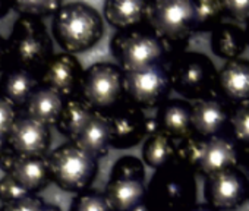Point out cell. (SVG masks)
<instances>
[{"label": "cell", "instance_id": "obj_2", "mask_svg": "<svg viewBox=\"0 0 249 211\" xmlns=\"http://www.w3.org/2000/svg\"><path fill=\"white\" fill-rule=\"evenodd\" d=\"M148 193L159 211H189L196 199L195 172L175 158L156 172Z\"/></svg>", "mask_w": 249, "mask_h": 211}, {"label": "cell", "instance_id": "obj_29", "mask_svg": "<svg viewBox=\"0 0 249 211\" xmlns=\"http://www.w3.org/2000/svg\"><path fill=\"white\" fill-rule=\"evenodd\" d=\"M12 9L18 11L21 15L28 18H40L50 14H56L57 9L63 5L57 0H31V2H15L11 3Z\"/></svg>", "mask_w": 249, "mask_h": 211}, {"label": "cell", "instance_id": "obj_8", "mask_svg": "<svg viewBox=\"0 0 249 211\" xmlns=\"http://www.w3.org/2000/svg\"><path fill=\"white\" fill-rule=\"evenodd\" d=\"M147 18L163 43H179L195 31L194 3L189 0H156L148 3Z\"/></svg>", "mask_w": 249, "mask_h": 211}, {"label": "cell", "instance_id": "obj_36", "mask_svg": "<svg viewBox=\"0 0 249 211\" xmlns=\"http://www.w3.org/2000/svg\"><path fill=\"white\" fill-rule=\"evenodd\" d=\"M11 9H12V5H11V3L0 2V19H3V18L9 14Z\"/></svg>", "mask_w": 249, "mask_h": 211}, {"label": "cell", "instance_id": "obj_4", "mask_svg": "<svg viewBox=\"0 0 249 211\" xmlns=\"http://www.w3.org/2000/svg\"><path fill=\"white\" fill-rule=\"evenodd\" d=\"M8 54L17 68L30 72L43 68L52 54V41L44 25L37 18H21L8 41Z\"/></svg>", "mask_w": 249, "mask_h": 211}, {"label": "cell", "instance_id": "obj_32", "mask_svg": "<svg viewBox=\"0 0 249 211\" xmlns=\"http://www.w3.org/2000/svg\"><path fill=\"white\" fill-rule=\"evenodd\" d=\"M15 121H17L15 107L3 97H0V137L2 138L8 137Z\"/></svg>", "mask_w": 249, "mask_h": 211}, {"label": "cell", "instance_id": "obj_43", "mask_svg": "<svg viewBox=\"0 0 249 211\" xmlns=\"http://www.w3.org/2000/svg\"><path fill=\"white\" fill-rule=\"evenodd\" d=\"M0 211H6V210H5V207H2V208H0Z\"/></svg>", "mask_w": 249, "mask_h": 211}, {"label": "cell", "instance_id": "obj_1", "mask_svg": "<svg viewBox=\"0 0 249 211\" xmlns=\"http://www.w3.org/2000/svg\"><path fill=\"white\" fill-rule=\"evenodd\" d=\"M103 33L104 24L100 14L85 3L62 5L53 15L52 34L68 54L92 49Z\"/></svg>", "mask_w": 249, "mask_h": 211}, {"label": "cell", "instance_id": "obj_9", "mask_svg": "<svg viewBox=\"0 0 249 211\" xmlns=\"http://www.w3.org/2000/svg\"><path fill=\"white\" fill-rule=\"evenodd\" d=\"M79 88L84 101L94 112L110 109L122 97L123 72L110 63H95L82 73Z\"/></svg>", "mask_w": 249, "mask_h": 211}, {"label": "cell", "instance_id": "obj_25", "mask_svg": "<svg viewBox=\"0 0 249 211\" xmlns=\"http://www.w3.org/2000/svg\"><path fill=\"white\" fill-rule=\"evenodd\" d=\"M94 113L95 112L84 100L72 98V100L65 101L63 109L60 112V116H59V121L56 125L59 126V131L65 137L75 141V138L88 125V122L91 121Z\"/></svg>", "mask_w": 249, "mask_h": 211}, {"label": "cell", "instance_id": "obj_15", "mask_svg": "<svg viewBox=\"0 0 249 211\" xmlns=\"http://www.w3.org/2000/svg\"><path fill=\"white\" fill-rule=\"evenodd\" d=\"M237 163L239 153L234 142L223 135H217L204 140L202 153L196 164L195 173H201L208 177L226 169L237 167Z\"/></svg>", "mask_w": 249, "mask_h": 211}, {"label": "cell", "instance_id": "obj_14", "mask_svg": "<svg viewBox=\"0 0 249 211\" xmlns=\"http://www.w3.org/2000/svg\"><path fill=\"white\" fill-rule=\"evenodd\" d=\"M82 73L84 70L73 56L60 53L50 57L43 66L41 81L44 87L56 91L63 97L73 94L79 88Z\"/></svg>", "mask_w": 249, "mask_h": 211}, {"label": "cell", "instance_id": "obj_16", "mask_svg": "<svg viewBox=\"0 0 249 211\" xmlns=\"http://www.w3.org/2000/svg\"><path fill=\"white\" fill-rule=\"evenodd\" d=\"M229 123V109L217 98L199 100L191 107V126L196 137L208 140L221 135Z\"/></svg>", "mask_w": 249, "mask_h": 211}, {"label": "cell", "instance_id": "obj_19", "mask_svg": "<svg viewBox=\"0 0 249 211\" xmlns=\"http://www.w3.org/2000/svg\"><path fill=\"white\" fill-rule=\"evenodd\" d=\"M27 104V116L33 121H37L46 126L54 125L59 121L60 112L63 109V97L56 91L43 87L34 89Z\"/></svg>", "mask_w": 249, "mask_h": 211}, {"label": "cell", "instance_id": "obj_30", "mask_svg": "<svg viewBox=\"0 0 249 211\" xmlns=\"http://www.w3.org/2000/svg\"><path fill=\"white\" fill-rule=\"evenodd\" d=\"M71 211H113L100 193H81L71 205Z\"/></svg>", "mask_w": 249, "mask_h": 211}, {"label": "cell", "instance_id": "obj_10", "mask_svg": "<svg viewBox=\"0 0 249 211\" xmlns=\"http://www.w3.org/2000/svg\"><path fill=\"white\" fill-rule=\"evenodd\" d=\"M170 88L169 72L163 63L140 72H123V89L137 107L161 104Z\"/></svg>", "mask_w": 249, "mask_h": 211}, {"label": "cell", "instance_id": "obj_33", "mask_svg": "<svg viewBox=\"0 0 249 211\" xmlns=\"http://www.w3.org/2000/svg\"><path fill=\"white\" fill-rule=\"evenodd\" d=\"M223 11L224 15L246 22L249 19V0H227L223 2Z\"/></svg>", "mask_w": 249, "mask_h": 211}, {"label": "cell", "instance_id": "obj_17", "mask_svg": "<svg viewBox=\"0 0 249 211\" xmlns=\"http://www.w3.org/2000/svg\"><path fill=\"white\" fill-rule=\"evenodd\" d=\"M217 89L234 103L249 101V62L229 60L217 72Z\"/></svg>", "mask_w": 249, "mask_h": 211}, {"label": "cell", "instance_id": "obj_39", "mask_svg": "<svg viewBox=\"0 0 249 211\" xmlns=\"http://www.w3.org/2000/svg\"><path fill=\"white\" fill-rule=\"evenodd\" d=\"M41 211H62V210L56 205H43Z\"/></svg>", "mask_w": 249, "mask_h": 211}, {"label": "cell", "instance_id": "obj_31", "mask_svg": "<svg viewBox=\"0 0 249 211\" xmlns=\"http://www.w3.org/2000/svg\"><path fill=\"white\" fill-rule=\"evenodd\" d=\"M28 195H30V192L27 189H24L11 176L6 175L2 180H0V201H2L5 205L17 202Z\"/></svg>", "mask_w": 249, "mask_h": 211}, {"label": "cell", "instance_id": "obj_42", "mask_svg": "<svg viewBox=\"0 0 249 211\" xmlns=\"http://www.w3.org/2000/svg\"><path fill=\"white\" fill-rule=\"evenodd\" d=\"M243 31H245V37H246V44H249V19L246 21V28Z\"/></svg>", "mask_w": 249, "mask_h": 211}, {"label": "cell", "instance_id": "obj_41", "mask_svg": "<svg viewBox=\"0 0 249 211\" xmlns=\"http://www.w3.org/2000/svg\"><path fill=\"white\" fill-rule=\"evenodd\" d=\"M245 167H246V179H248V183H249V151H246V158H245Z\"/></svg>", "mask_w": 249, "mask_h": 211}, {"label": "cell", "instance_id": "obj_11", "mask_svg": "<svg viewBox=\"0 0 249 211\" xmlns=\"http://www.w3.org/2000/svg\"><path fill=\"white\" fill-rule=\"evenodd\" d=\"M249 183L246 176L237 169H226L205 180L207 204L215 210H233L248 198Z\"/></svg>", "mask_w": 249, "mask_h": 211}, {"label": "cell", "instance_id": "obj_26", "mask_svg": "<svg viewBox=\"0 0 249 211\" xmlns=\"http://www.w3.org/2000/svg\"><path fill=\"white\" fill-rule=\"evenodd\" d=\"M176 157V145L170 137L156 132L148 137L142 147V160L151 169H161Z\"/></svg>", "mask_w": 249, "mask_h": 211}, {"label": "cell", "instance_id": "obj_24", "mask_svg": "<svg viewBox=\"0 0 249 211\" xmlns=\"http://www.w3.org/2000/svg\"><path fill=\"white\" fill-rule=\"evenodd\" d=\"M36 78L30 70L14 68L8 70L0 79V97L9 101L14 107L22 106L34 92Z\"/></svg>", "mask_w": 249, "mask_h": 211}, {"label": "cell", "instance_id": "obj_7", "mask_svg": "<svg viewBox=\"0 0 249 211\" xmlns=\"http://www.w3.org/2000/svg\"><path fill=\"white\" fill-rule=\"evenodd\" d=\"M144 175L142 163L138 158L123 157L117 160L104 193L113 211H129L144 201L147 195Z\"/></svg>", "mask_w": 249, "mask_h": 211}, {"label": "cell", "instance_id": "obj_34", "mask_svg": "<svg viewBox=\"0 0 249 211\" xmlns=\"http://www.w3.org/2000/svg\"><path fill=\"white\" fill-rule=\"evenodd\" d=\"M43 202L38 199V198H34L31 195L17 201V202H12V204H8L5 205V210L6 211H41L43 208Z\"/></svg>", "mask_w": 249, "mask_h": 211}, {"label": "cell", "instance_id": "obj_40", "mask_svg": "<svg viewBox=\"0 0 249 211\" xmlns=\"http://www.w3.org/2000/svg\"><path fill=\"white\" fill-rule=\"evenodd\" d=\"M5 148H6V138L0 137V156L5 153Z\"/></svg>", "mask_w": 249, "mask_h": 211}, {"label": "cell", "instance_id": "obj_44", "mask_svg": "<svg viewBox=\"0 0 249 211\" xmlns=\"http://www.w3.org/2000/svg\"><path fill=\"white\" fill-rule=\"evenodd\" d=\"M248 199H249V189H248Z\"/></svg>", "mask_w": 249, "mask_h": 211}, {"label": "cell", "instance_id": "obj_35", "mask_svg": "<svg viewBox=\"0 0 249 211\" xmlns=\"http://www.w3.org/2000/svg\"><path fill=\"white\" fill-rule=\"evenodd\" d=\"M6 57H8V43L0 37V69H2Z\"/></svg>", "mask_w": 249, "mask_h": 211}, {"label": "cell", "instance_id": "obj_28", "mask_svg": "<svg viewBox=\"0 0 249 211\" xmlns=\"http://www.w3.org/2000/svg\"><path fill=\"white\" fill-rule=\"evenodd\" d=\"M234 141L249 151V101L237 104L229 118Z\"/></svg>", "mask_w": 249, "mask_h": 211}, {"label": "cell", "instance_id": "obj_38", "mask_svg": "<svg viewBox=\"0 0 249 211\" xmlns=\"http://www.w3.org/2000/svg\"><path fill=\"white\" fill-rule=\"evenodd\" d=\"M129 211H153V207H151L148 202L142 201V202H140L138 205H135L134 208H131Z\"/></svg>", "mask_w": 249, "mask_h": 211}, {"label": "cell", "instance_id": "obj_22", "mask_svg": "<svg viewBox=\"0 0 249 211\" xmlns=\"http://www.w3.org/2000/svg\"><path fill=\"white\" fill-rule=\"evenodd\" d=\"M245 31L236 24H220L213 30L211 49L215 56L234 60L242 56L246 49Z\"/></svg>", "mask_w": 249, "mask_h": 211}, {"label": "cell", "instance_id": "obj_20", "mask_svg": "<svg viewBox=\"0 0 249 211\" xmlns=\"http://www.w3.org/2000/svg\"><path fill=\"white\" fill-rule=\"evenodd\" d=\"M147 8L144 0H108L104 3V17L111 27L128 31L147 18Z\"/></svg>", "mask_w": 249, "mask_h": 211}, {"label": "cell", "instance_id": "obj_21", "mask_svg": "<svg viewBox=\"0 0 249 211\" xmlns=\"http://www.w3.org/2000/svg\"><path fill=\"white\" fill-rule=\"evenodd\" d=\"M6 175L17 180L28 192L41 189L50 177L49 164L43 157L17 156L11 170Z\"/></svg>", "mask_w": 249, "mask_h": 211}, {"label": "cell", "instance_id": "obj_5", "mask_svg": "<svg viewBox=\"0 0 249 211\" xmlns=\"http://www.w3.org/2000/svg\"><path fill=\"white\" fill-rule=\"evenodd\" d=\"M47 164L53 182L66 192L84 191L97 173V158L73 142L56 148Z\"/></svg>", "mask_w": 249, "mask_h": 211}, {"label": "cell", "instance_id": "obj_13", "mask_svg": "<svg viewBox=\"0 0 249 211\" xmlns=\"http://www.w3.org/2000/svg\"><path fill=\"white\" fill-rule=\"evenodd\" d=\"M6 141L12 151L21 157H43L50 145V131L46 125L28 116L15 121Z\"/></svg>", "mask_w": 249, "mask_h": 211}, {"label": "cell", "instance_id": "obj_12", "mask_svg": "<svg viewBox=\"0 0 249 211\" xmlns=\"http://www.w3.org/2000/svg\"><path fill=\"white\" fill-rule=\"evenodd\" d=\"M111 131L110 145L116 148H129L140 144L147 134V123L142 110L135 104H123L107 118Z\"/></svg>", "mask_w": 249, "mask_h": 211}, {"label": "cell", "instance_id": "obj_18", "mask_svg": "<svg viewBox=\"0 0 249 211\" xmlns=\"http://www.w3.org/2000/svg\"><path fill=\"white\" fill-rule=\"evenodd\" d=\"M154 121L159 132L166 134L173 141H183L194 135L191 126V106L183 101L173 100L161 104Z\"/></svg>", "mask_w": 249, "mask_h": 211}, {"label": "cell", "instance_id": "obj_27", "mask_svg": "<svg viewBox=\"0 0 249 211\" xmlns=\"http://www.w3.org/2000/svg\"><path fill=\"white\" fill-rule=\"evenodd\" d=\"M194 3V24L196 31H213L223 21V2L218 0H198Z\"/></svg>", "mask_w": 249, "mask_h": 211}, {"label": "cell", "instance_id": "obj_37", "mask_svg": "<svg viewBox=\"0 0 249 211\" xmlns=\"http://www.w3.org/2000/svg\"><path fill=\"white\" fill-rule=\"evenodd\" d=\"M189 211H218V210L213 208V207L208 205V204H195Z\"/></svg>", "mask_w": 249, "mask_h": 211}, {"label": "cell", "instance_id": "obj_3", "mask_svg": "<svg viewBox=\"0 0 249 211\" xmlns=\"http://www.w3.org/2000/svg\"><path fill=\"white\" fill-rule=\"evenodd\" d=\"M170 87L188 98H211L217 89V70L201 53H182L167 68Z\"/></svg>", "mask_w": 249, "mask_h": 211}, {"label": "cell", "instance_id": "obj_6", "mask_svg": "<svg viewBox=\"0 0 249 211\" xmlns=\"http://www.w3.org/2000/svg\"><path fill=\"white\" fill-rule=\"evenodd\" d=\"M111 52L124 72H140L163 63L164 43L147 31H124L111 41Z\"/></svg>", "mask_w": 249, "mask_h": 211}, {"label": "cell", "instance_id": "obj_23", "mask_svg": "<svg viewBox=\"0 0 249 211\" xmlns=\"http://www.w3.org/2000/svg\"><path fill=\"white\" fill-rule=\"evenodd\" d=\"M111 141V131L108 119L101 116L100 113H94L88 125L82 129V132L75 138L73 144H76L79 148L91 154L97 158V156H101L106 153Z\"/></svg>", "mask_w": 249, "mask_h": 211}]
</instances>
